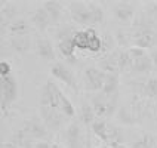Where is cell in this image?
I'll return each instance as SVG.
<instances>
[{
    "instance_id": "cell-1",
    "label": "cell",
    "mask_w": 157,
    "mask_h": 148,
    "mask_svg": "<svg viewBox=\"0 0 157 148\" xmlns=\"http://www.w3.org/2000/svg\"><path fill=\"white\" fill-rule=\"evenodd\" d=\"M132 43L136 47L141 49H148L153 47L154 43L157 40V33L156 28H154V22L145 18L144 15H140L133 19V24H132Z\"/></svg>"
},
{
    "instance_id": "cell-2",
    "label": "cell",
    "mask_w": 157,
    "mask_h": 148,
    "mask_svg": "<svg viewBox=\"0 0 157 148\" xmlns=\"http://www.w3.org/2000/svg\"><path fill=\"white\" fill-rule=\"evenodd\" d=\"M117 104H119V95L107 96L102 92H98L90 98V105L95 111L98 119H110L111 116L117 113Z\"/></svg>"
},
{
    "instance_id": "cell-3",
    "label": "cell",
    "mask_w": 157,
    "mask_h": 148,
    "mask_svg": "<svg viewBox=\"0 0 157 148\" xmlns=\"http://www.w3.org/2000/svg\"><path fill=\"white\" fill-rule=\"evenodd\" d=\"M0 107L2 114H8L10 105L18 99V82L12 74L8 77H0Z\"/></svg>"
},
{
    "instance_id": "cell-4",
    "label": "cell",
    "mask_w": 157,
    "mask_h": 148,
    "mask_svg": "<svg viewBox=\"0 0 157 148\" xmlns=\"http://www.w3.org/2000/svg\"><path fill=\"white\" fill-rule=\"evenodd\" d=\"M64 141L67 148H86V136L80 120H71L64 129Z\"/></svg>"
},
{
    "instance_id": "cell-5",
    "label": "cell",
    "mask_w": 157,
    "mask_h": 148,
    "mask_svg": "<svg viewBox=\"0 0 157 148\" xmlns=\"http://www.w3.org/2000/svg\"><path fill=\"white\" fill-rule=\"evenodd\" d=\"M39 114H40V119L44 123V126L48 127V131L51 132L61 131L62 126H64V122L67 119L58 108H53V107L39 105Z\"/></svg>"
},
{
    "instance_id": "cell-6",
    "label": "cell",
    "mask_w": 157,
    "mask_h": 148,
    "mask_svg": "<svg viewBox=\"0 0 157 148\" xmlns=\"http://www.w3.org/2000/svg\"><path fill=\"white\" fill-rule=\"evenodd\" d=\"M105 78L107 74L98 67H87L83 73V86L89 92H101L104 87Z\"/></svg>"
},
{
    "instance_id": "cell-7",
    "label": "cell",
    "mask_w": 157,
    "mask_h": 148,
    "mask_svg": "<svg viewBox=\"0 0 157 148\" xmlns=\"http://www.w3.org/2000/svg\"><path fill=\"white\" fill-rule=\"evenodd\" d=\"M71 19L77 25H92V17L87 2H70L68 3Z\"/></svg>"
},
{
    "instance_id": "cell-8",
    "label": "cell",
    "mask_w": 157,
    "mask_h": 148,
    "mask_svg": "<svg viewBox=\"0 0 157 148\" xmlns=\"http://www.w3.org/2000/svg\"><path fill=\"white\" fill-rule=\"evenodd\" d=\"M51 74H52L56 80L62 82L65 86H68L70 89H73L74 92H78L77 78L74 76V73H73L64 62H56V64H53L52 68H51Z\"/></svg>"
},
{
    "instance_id": "cell-9",
    "label": "cell",
    "mask_w": 157,
    "mask_h": 148,
    "mask_svg": "<svg viewBox=\"0 0 157 148\" xmlns=\"http://www.w3.org/2000/svg\"><path fill=\"white\" fill-rule=\"evenodd\" d=\"M21 129L25 132L33 141L44 139V138H48V135H49L48 127L44 126V123L42 122V119H39V117H31V119L25 120V122L22 123Z\"/></svg>"
},
{
    "instance_id": "cell-10",
    "label": "cell",
    "mask_w": 157,
    "mask_h": 148,
    "mask_svg": "<svg viewBox=\"0 0 157 148\" xmlns=\"http://www.w3.org/2000/svg\"><path fill=\"white\" fill-rule=\"evenodd\" d=\"M136 5L132 2H116L113 5V13L120 22H131L135 19Z\"/></svg>"
},
{
    "instance_id": "cell-11",
    "label": "cell",
    "mask_w": 157,
    "mask_h": 148,
    "mask_svg": "<svg viewBox=\"0 0 157 148\" xmlns=\"http://www.w3.org/2000/svg\"><path fill=\"white\" fill-rule=\"evenodd\" d=\"M119 52L120 51H113L111 53L104 55L98 62V68L102 70L105 74H120V70H119Z\"/></svg>"
},
{
    "instance_id": "cell-12",
    "label": "cell",
    "mask_w": 157,
    "mask_h": 148,
    "mask_svg": "<svg viewBox=\"0 0 157 148\" xmlns=\"http://www.w3.org/2000/svg\"><path fill=\"white\" fill-rule=\"evenodd\" d=\"M55 101H56V108H58L67 119H73V117H74V114H76L74 105H73V102H71L67 96L64 95V92L59 89L58 85L55 86Z\"/></svg>"
},
{
    "instance_id": "cell-13",
    "label": "cell",
    "mask_w": 157,
    "mask_h": 148,
    "mask_svg": "<svg viewBox=\"0 0 157 148\" xmlns=\"http://www.w3.org/2000/svg\"><path fill=\"white\" fill-rule=\"evenodd\" d=\"M56 49H58V52L61 53L62 58H65L68 62L74 64V62L77 61L76 59V51L77 49H76V46L73 43V37H67V39L58 40Z\"/></svg>"
},
{
    "instance_id": "cell-14",
    "label": "cell",
    "mask_w": 157,
    "mask_h": 148,
    "mask_svg": "<svg viewBox=\"0 0 157 148\" xmlns=\"http://www.w3.org/2000/svg\"><path fill=\"white\" fill-rule=\"evenodd\" d=\"M31 22H33V25L39 30V31H42L44 33L46 30H48V27L52 24V21H51V17L48 15V12L42 8H37L33 12V15H31Z\"/></svg>"
},
{
    "instance_id": "cell-15",
    "label": "cell",
    "mask_w": 157,
    "mask_h": 148,
    "mask_svg": "<svg viewBox=\"0 0 157 148\" xmlns=\"http://www.w3.org/2000/svg\"><path fill=\"white\" fill-rule=\"evenodd\" d=\"M90 131L99 141H102L104 144H108L110 138V123L104 119H96L94 124L90 126Z\"/></svg>"
},
{
    "instance_id": "cell-16",
    "label": "cell",
    "mask_w": 157,
    "mask_h": 148,
    "mask_svg": "<svg viewBox=\"0 0 157 148\" xmlns=\"http://www.w3.org/2000/svg\"><path fill=\"white\" fill-rule=\"evenodd\" d=\"M36 51H37V55L44 61L55 59V51H53V46L49 39H39L36 42Z\"/></svg>"
},
{
    "instance_id": "cell-17",
    "label": "cell",
    "mask_w": 157,
    "mask_h": 148,
    "mask_svg": "<svg viewBox=\"0 0 157 148\" xmlns=\"http://www.w3.org/2000/svg\"><path fill=\"white\" fill-rule=\"evenodd\" d=\"M43 9L48 12V15L51 17L52 22H59V19L62 17V12H64V6H62L61 2H56V0L43 2Z\"/></svg>"
},
{
    "instance_id": "cell-18",
    "label": "cell",
    "mask_w": 157,
    "mask_h": 148,
    "mask_svg": "<svg viewBox=\"0 0 157 148\" xmlns=\"http://www.w3.org/2000/svg\"><path fill=\"white\" fill-rule=\"evenodd\" d=\"M96 119L98 117H96L90 102H82L80 110H78V120H80V123L85 124V126H92Z\"/></svg>"
},
{
    "instance_id": "cell-19",
    "label": "cell",
    "mask_w": 157,
    "mask_h": 148,
    "mask_svg": "<svg viewBox=\"0 0 157 148\" xmlns=\"http://www.w3.org/2000/svg\"><path fill=\"white\" fill-rule=\"evenodd\" d=\"M150 71H154V64L151 59V55H145L140 59L133 61V67H132V73L133 74H145Z\"/></svg>"
},
{
    "instance_id": "cell-20",
    "label": "cell",
    "mask_w": 157,
    "mask_h": 148,
    "mask_svg": "<svg viewBox=\"0 0 157 148\" xmlns=\"http://www.w3.org/2000/svg\"><path fill=\"white\" fill-rule=\"evenodd\" d=\"M119 89H120L119 74H107L104 87H102L101 92L107 96H114V95H119Z\"/></svg>"
},
{
    "instance_id": "cell-21",
    "label": "cell",
    "mask_w": 157,
    "mask_h": 148,
    "mask_svg": "<svg viewBox=\"0 0 157 148\" xmlns=\"http://www.w3.org/2000/svg\"><path fill=\"white\" fill-rule=\"evenodd\" d=\"M87 33H89V47H87V52L90 53H101L102 51V37L98 34L95 28L92 27H87Z\"/></svg>"
},
{
    "instance_id": "cell-22",
    "label": "cell",
    "mask_w": 157,
    "mask_h": 148,
    "mask_svg": "<svg viewBox=\"0 0 157 148\" xmlns=\"http://www.w3.org/2000/svg\"><path fill=\"white\" fill-rule=\"evenodd\" d=\"M28 22L24 19H15L8 24V31L10 33L12 37H18V36H25L28 33Z\"/></svg>"
},
{
    "instance_id": "cell-23",
    "label": "cell",
    "mask_w": 157,
    "mask_h": 148,
    "mask_svg": "<svg viewBox=\"0 0 157 148\" xmlns=\"http://www.w3.org/2000/svg\"><path fill=\"white\" fill-rule=\"evenodd\" d=\"M17 15H18V6L15 3L12 2H2V24L3 21L6 22H12L17 19Z\"/></svg>"
},
{
    "instance_id": "cell-24",
    "label": "cell",
    "mask_w": 157,
    "mask_h": 148,
    "mask_svg": "<svg viewBox=\"0 0 157 148\" xmlns=\"http://www.w3.org/2000/svg\"><path fill=\"white\" fill-rule=\"evenodd\" d=\"M73 43H74L77 51H87V47H89V33H87V28L77 30L74 33Z\"/></svg>"
},
{
    "instance_id": "cell-25",
    "label": "cell",
    "mask_w": 157,
    "mask_h": 148,
    "mask_svg": "<svg viewBox=\"0 0 157 148\" xmlns=\"http://www.w3.org/2000/svg\"><path fill=\"white\" fill-rule=\"evenodd\" d=\"M157 144V138L151 133H142L140 138H136L132 144V148H154Z\"/></svg>"
},
{
    "instance_id": "cell-26",
    "label": "cell",
    "mask_w": 157,
    "mask_h": 148,
    "mask_svg": "<svg viewBox=\"0 0 157 148\" xmlns=\"http://www.w3.org/2000/svg\"><path fill=\"white\" fill-rule=\"evenodd\" d=\"M10 46L13 51L18 53H25L30 49V40L27 36H18V37H12L10 39Z\"/></svg>"
},
{
    "instance_id": "cell-27",
    "label": "cell",
    "mask_w": 157,
    "mask_h": 148,
    "mask_svg": "<svg viewBox=\"0 0 157 148\" xmlns=\"http://www.w3.org/2000/svg\"><path fill=\"white\" fill-rule=\"evenodd\" d=\"M141 96L148 99H157V77H148L145 80Z\"/></svg>"
},
{
    "instance_id": "cell-28",
    "label": "cell",
    "mask_w": 157,
    "mask_h": 148,
    "mask_svg": "<svg viewBox=\"0 0 157 148\" xmlns=\"http://www.w3.org/2000/svg\"><path fill=\"white\" fill-rule=\"evenodd\" d=\"M89 9H90V17H92V25L94 24H101L104 21V9L101 8L99 3L96 2H87Z\"/></svg>"
},
{
    "instance_id": "cell-29",
    "label": "cell",
    "mask_w": 157,
    "mask_h": 148,
    "mask_svg": "<svg viewBox=\"0 0 157 148\" xmlns=\"http://www.w3.org/2000/svg\"><path fill=\"white\" fill-rule=\"evenodd\" d=\"M133 67V59L128 51H120L119 52V70L120 73H126V71H132Z\"/></svg>"
},
{
    "instance_id": "cell-30",
    "label": "cell",
    "mask_w": 157,
    "mask_h": 148,
    "mask_svg": "<svg viewBox=\"0 0 157 148\" xmlns=\"http://www.w3.org/2000/svg\"><path fill=\"white\" fill-rule=\"evenodd\" d=\"M76 27L70 25V24H62V25L58 27L56 30V40H62V39H67V37H73L74 33H76Z\"/></svg>"
},
{
    "instance_id": "cell-31",
    "label": "cell",
    "mask_w": 157,
    "mask_h": 148,
    "mask_svg": "<svg viewBox=\"0 0 157 148\" xmlns=\"http://www.w3.org/2000/svg\"><path fill=\"white\" fill-rule=\"evenodd\" d=\"M128 52H129V55H131V58L133 59V61H135V59H140V58H142V56H145V55H147L145 49H141V47H136V46L129 47V49H128Z\"/></svg>"
},
{
    "instance_id": "cell-32",
    "label": "cell",
    "mask_w": 157,
    "mask_h": 148,
    "mask_svg": "<svg viewBox=\"0 0 157 148\" xmlns=\"http://www.w3.org/2000/svg\"><path fill=\"white\" fill-rule=\"evenodd\" d=\"M10 70H12L10 64L8 61H5V59H2L0 61V77H8V76H10Z\"/></svg>"
},
{
    "instance_id": "cell-33",
    "label": "cell",
    "mask_w": 157,
    "mask_h": 148,
    "mask_svg": "<svg viewBox=\"0 0 157 148\" xmlns=\"http://www.w3.org/2000/svg\"><path fill=\"white\" fill-rule=\"evenodd\" d=\"M147 17H148L153 22H157V3H150L148 5Z\"/></svg>"
},
{
    "instance_id": "cell-34",
    "label": "cell",
    "mask_w": 157,
    "mask_h": 148,
    "mask_svg": "<svg viewBox=\"0 0 157 148\" xmlns=\"http://www.w3.org/2000/svg\"><path fill=\"white\" fill-rule=\"evenodd\" d=\"M51 144L52 142H48V141H39V142H36L34 148H51Z\"/></svg>"
},
{
    "instance_id": "cell-35",
    "label": "cell",
    "mask_w": 157,
    "mask_h": 148,
    "mask_svg": "<svg viewBox=\"0 0 157 148\" xmlns=\"http://www.w3.org/2000/svg\"><path fill=\"white\" fill-rule=\"evenodd\" d=\"M151 59H153V64H154V68H157V52L151 55Z\"/></svg>"
},
{
    "instance_id": "cell-36",
    "label": "cell",
    "mask_w": 157,
    "mask_h": 148,
    "mask_svg": "<svg viewBox=\"0 0 157 148\" xmlns=\"http://www.w3.org/2000/svg\"><path fill=\"white\" fill-rule=\"evenodd\" d=\"M2 148H15V147H12L8 141H6V142H3V144H2Z\"/></svg>"
},
{
    "instance_id": "cell-37",
    "label": "cell",
    "mask_w": 157,
    "mask_h": 148,
    "mask_svg": "<svg viewBox=\"0 0 157 148\" xmlns=\"http://www.w3.org/2000/svg\"><path fill=\"white\" fill-rule=\"evenodd\" d=\"M110 148H124L123 144H114V145H110Z\"/></svg>"
},
{
    "instance_id": "cell-38",
    "label": "cell",
    "mask_w": 157,
    "mask_h": 148,
    "mask_svg": "<svg viewBox=\"0 0 157 148\" xmlns=\"http://www.w3.org/2000/svg\"><path fill=\"white\" fill-rule=\"evenodd\" d=\"M51 148H62V147L59 144H56V142H52V144H51Z\"/></svg>"
},
{
    "instance_id": "cell-39",
    "label": "cell",
    "mask_w": 157,
    "mask_h": 148,
    "mask_svg": "<svg viewBox=\"0 0 157 148\" xmlns=\"http://www.w3.org/2000/svg\"><path fill=\"white\" fill-rule=\"evenodd\" d=\"M154 114H156V119H157V101H156V104H154Z\"/></svg>"
},
{
    "instance_id": "cell-40",
    "label": "cell",
    "mask_w": 157,
    "mask_h": 148,
    "mask_svg": "<svg viewBox=\"0 0 157 148\" xmlns=\"http://www.w3.org/2000/svg\"><path fill=\"white\" fill-rule=\"evenodd\" d=\"M96 148H110V145H107V144H104V145H101V147H96Z\"/></svg>"
},
{
    "instance_id": "cell-41",
    "label": "cell",
    "mask_w": 157,
    "mask_h": 148,
    "mask_svg": "<svg viewBox=\"0 0 157 148\" xmlns=\"http://www.w3.org/2000/svg\"><path fill=\"white\" fill-rule=\"evenodd\" d=\"M154 148H157V144H156V147H154Z\"/></svg>"
}]
</instances>
